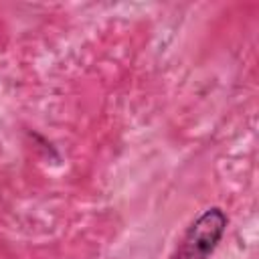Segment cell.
<instances>
[{
  "instance_id": "1",
  "label": "cell",
  "mask_w": 259,
  "mask_h": 259,
  "mask_svg": "<svg viewBox=\"0 0 259 259\" xmlns=\"http://www.w3.org/2000/svg\"><path fill=\"white\" fill-rule=\"evenodd\" d=\"M227 225L229 217L221 206L206 208L190 223L170 259H208V255H212L221 243Z\"/></svg>"
}]
</instances>
